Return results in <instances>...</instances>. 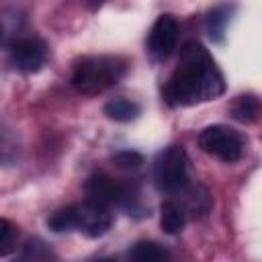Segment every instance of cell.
Wrapping results in <instances>:
<instances>
[{"label": "cell", "mask_w": 262, "mask_h": 262, "mask_svg": "<svg viewBox=\"0 0 262 262\" xmlns=\"http://www.w3.org/2000/svg\"><path fill=\"white\" fill-rule=\"evenodd\" d=\"M90 2V8H100L104 2H108V0H88Z\"/></svg>", "instance_id": "obj_17"}, {"label": "cell", "mask_w": 262, "mask_h": 262, "mask_svg": "<svg viewBox=\"0 0 262 262\" xmlns=\"http://www.w3.org/2000/svg\"><path fill=\"white\" fill-rule=\"evenodd\" d=\"M113 162H115L119 168L137 170V168L143 164V158H141V154H137V151H133V149H121V151L113 154Z\"/></svg>", "instance_id": "obj_16"}, {"label": "cell", "mask_w": 262, "mask_h": 262, "mask_svg": "<svg viewBox=\"0 0 262 262\" xmlns=\"http://www.w3.org/2000/svg\"><path fill=\"white\" fill-rule=\"evenodd\" d=\"M231 117L239 123H256L260 117V100L256 94H242L231 104Z\"/></svg>", "instance_id": "obj_11"}, {"label": "cell", "mask_w": 262, "mask_h": 262, "mask_svg": "<svg viewBox=\"0 0 262 262\" xmlns=\"http://www.w3.org/2000/svg\"><path fill=\"white\" fill-rule=\"evenodd\" d=\"M129 70L123 55H86L74 63L72 86L84 96H96L119 84Z\"/></svg>", "instance_id": "obj_2"}, {"label": "cell", "mask_w": 262, "mask_h": 262, "mask_svg": "<svg viewBox=\"0 0 262 262\" xmlns=\"http://www.w3.org/2000/svg\"><path fill=\"white\" fill-rule=\"evenodd\" d=\"M156 186L170 194H180L188 186V160L180 145L162 149L154 164Z\"/></svg>", "instance_id": "obj_4"}, {"label": "cell", "mask_w": 262, "mask_h": 262, "mask_svg": "<svg viewBox=\"0 0 262 262\" xmlns=\"http://www.w3.org/2000/svg\"><path fill=\"white\" fill-rule=\"evenodd\" d=\"M16 239L18 227L10 219L0 217V258H6L16 250Z\"/></svg>", "instance_id": "obj_15"}, {"label": "cell", "mask_w": 262, "mask_h": 262, "mask_svg": "<svg viewBox=\"0 0 262 262\" xmlns=\"http://www.w3.org/2000/svg\"><path fill=\"white\" fill-rule=\"evenodd\" d=\"M199 147L205 154L231 164L242 158L244 139L235 129H231L227 125H211L199 133Z\"/></svg>", "instance_id": "obj_5"}, {"label": "cell", "mask_w": 262, "mask_h": 262, "mask_svg": "<svg viewBox=\"0 0 262 262\" xmlns=\"http://www.w3.org/2000/svg\"><path fill=\"white\" fill-rule=\"evenodd\" d=\"M86 194H88V201H92L96 205H102L106 209H111V207H125L127 211L135 209L133 190L127 184L115 180L108 174L90 176L86 180Z\"/></svg>", "instance_id": "obj_6"}, {"label": "cell", "mask_w": 262, "mask_h": 262, "mask_svg": "<svg viewBox=\"0 0 262 262\" xmlns=\"http://www.w3.org/2000/svg\"><path fill=\"white\" fill-rule=\"evenodd\" d=\"M223 92V76L209 51L201 43L188 41L182 47L180 61L164 88L166 102L170 106H192L199 102L215 100Z\"/></svg>", "instance_id": "obj_1"}, {"label": "cell", "mask_w": 262, "mask_h": 262, "mask_svg": "<svg viewBox=\"0 0 262 262\" xmlns=\"http://www.w3.org/2000/svg\"><path fill=\"white\" fill-rule=\"evenodd\" d=\"M231 12H233V6H229V4H219V6H215L209 12V16H207V31H209V37L213 41H217V43L223 41L227 23L231 18Z\"/></svg>", "instance_id": "obj_12"}, {"label": "cell", "mask_w": 262, "mask_h": 262, "mask_svg": "<svg viewBox=\"0 0 262 262\" xmlns=\"http://www.w3.org/2000/svg\"><path fill=\"white\" fill-rule=\"evenodd\" d=\"M178 39V23L172 14H160L151 25L147 37V49L156 59H166L176 47Z\"/></svg>", "instance_id": "obj_8"}, {"label": "cell", "mask_w": 262, "mask_h": 262, "mask_svg": "<svg viewBox=\"0 0 262 262\" xmlns=\"http://www.w3.org/2000/svg\"><path fill=\"white\" fill-rule=\"evenodd\" d=\"M104 115L111 121L129 123V121H135L141 115V106L135 100H129V98H113L104 104Z\"/></svg>", "instance_id": "obj_10"}, {"label": "cell", "mask_w": 262, "mask_h": 262, "mask_svg": "<svg viewBox=\"0 0 262 262\" xmlns=\"http://www.w3.org/2000/svg\"><path fill=\"white\" fill-rule=\"evenodd\" d=\"M186 225V213L184 207L176 201H164L160 205V227L164 233H180Z\"/></svg>", "instance_id": "obj_9"}, {"label": "cell", "mask_w": 262, "mask_h": 262, "mask_svg": "<svg viewBox=\"0 0 262 262\" xmlns=\"http://www.w3.org/2000/svg\"><path fill=\"white\" fill-rule=\"evenodd\" d=\"M47 225L55 233L78 229L88 237H100L111 229L113 217H111V211L106 207L96 205L92 201H86V203L70 205L66 209L55 211L47 219Z\"/></svg>", "instance_id": "obj_3"}, {"label": "cell", "mask_w": 262, "mask_h": 262, "mask_svg": "<svg viewBox=\"0 0 262 262\" xmlns=\"http://www.w3.org/2000/svg\"><path fill=\"white\" fill-rule=\"evenodd\" d=\"M47 57L45 43L39 37H18L10 43L8 61L14 70L25 74H35L43 68Z\"/></svg>", "instance_id": "obj_7"}, {"label": "cell", "mask_w": 262, "mask_h": 262, "mask_svg": "<svg viewBox=\"0 0 262 262\" xmlns=\"http://www.w3.org/2000/svg\"><path fill=\"white\" fill-rule=\"evenodd\" d=\"M18 27H20V16L14 10L2 8L0 10V47L14 41Z\"/></svg>", "instance_id": "obj_14"}, {"label": "cell", "mask_w": 262, "mask_h": 262, "mask_svg": "<svg viewBox=\"0 0 262 262\" xmlns=\"http://www.w3.org/2000/svg\"><path fill=\"white\" fill-rule=\"evenodd\" d=\"M127 258L135 262H162L168 258V252L156 242H137L127 252Z\"/></svg>", "instance_id": "obj_13"}]
</instances>
